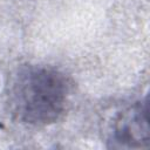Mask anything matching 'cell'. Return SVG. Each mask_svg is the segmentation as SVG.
I'll return each instance as SVG.
<instances>
[{
    "instance_id": "2",
    "label": "cell",
    "mask_w": 150,
    "mask_h": 150,
    "mask_svg": "<svg viewBox=\"0 0 150 150\" xmlns=\"http://www.w3.org/2000/svg\"><path fill=\"white\" fill-rule=\"evenodd\" d=\"M109 142L120 148H145L149 144L148 98L136 100L112 117L109 127Z\"/></svg>"
},
{
    "instance_id": "1",
    "label": "cell",
    "mask_w": 150,
    "mask_h": 150,
    "mask_svg": "<svg viewBox=\"0 0 150 150\" xmlns=\"http://www.w3.org/2000/svg\"><path fill=\"white\" fill-rule=\"evenodd\" d=\"M70 97L69 77L60 69L42 63L20 64L11 73L5 90L11 116L34 128L60 121L69 108Z\"/></svg>"
}]
</instances>
